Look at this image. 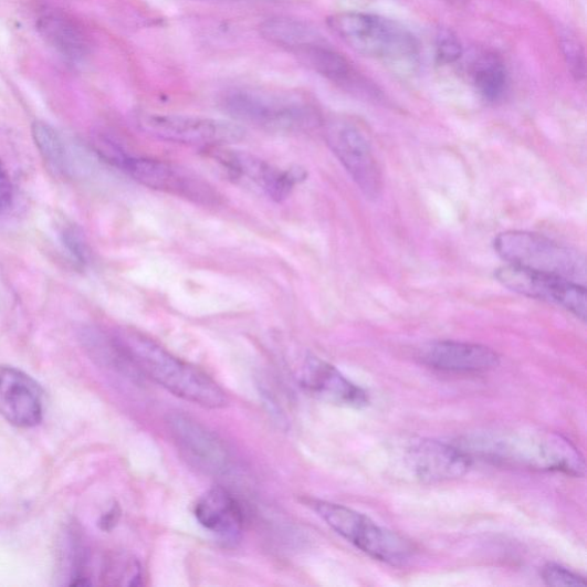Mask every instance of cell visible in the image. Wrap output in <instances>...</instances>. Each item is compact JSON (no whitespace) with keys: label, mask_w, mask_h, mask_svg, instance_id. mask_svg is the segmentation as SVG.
Returning a JSON list of instances; mask_svg holds the SVG:
<instances>
[{"label":"cell","mask_w":587,"mask_h":587,"mask_svg":"<svg viewBox=\"0 0 587 587\" xmlns=\"http://www.w3.org/2000/svg\"><path fill=\"white\" fill-rule=\"evenodd\" d=\"M104 156L108 163L148 189L203 207L222 203L223 197L219 191L191 170L163 160L128 156L116 148L104 151Z\"/></svg>","instance_id":"8992f818"},{"label":"cell","mask_w":587,"mask_h":587,"mask_svg":"<svg viewBox=\"0 0 587 587\" xmlns=\"http://www.w3.org/2000/svg\"><path fill=\"white\" fill-rule=\"evenodd\" d=\"M63 240L72 256L78 262V264L84 265L87 261L88 253L86 242L80 230L67 228L63 232Z\"/></svg>","instance_id":"d4e9b609"},{"label":"cell","mask_w":587,"mask_h":587,"mask_svg":"<svg viewBox=\"0 0 587 587\" xmlns=\"http://www.w3.org/2000/svg\"><path fill=\"white\" fill-rule=\"evenodd\" d=\"M226 112L239 122L276 134H303L323 126L317 106L295 92L240 87L227 92Z\"/></svg>","instance_id":"3957f363"},{"label":"cell","mask_w":587,"mask_h":587,"mask_svg":"<svg viewBox=\"0 0 587 587\" xmlns=\"http://www.w3.org/2000/svg\"><path fill=\"white\" fill-rule=\"evenodd\" d=\"M113 333L141 377L206 409L218 410L229 405L222 387L198 367L174 356L137 331L123 328Z\"/></svg>","instance_id":"7a4b0ae2"},{"label":"cell","mask_w":587,"mask_h":587,"mask_svg":"<svg viewBox=\"0 0 587 587\" xmlns=\"http://www.w3.org/2000/svg\"><path fill=\"white\" fill-rule=\"evenodd\" d=\"M42 39L59 54L71 61L84 60L91 50V40L83 24L63 10H46L38 19Z\"/></svg>","instance_id":"d6986e66"},{"label":"cell","mask_w":587,"mask_h":587,"mask_svg":"<svg viewBox=\"0 0 587 587\" xmlns=\"http://www.w3.org/2000/svg\"><path fill=\"white\" fill-rule=\"evenodd\" d=\"M408 470L421 482L438 483L465 475L472 457L462 448L436 440H417L405 452Z\"/></svg>","instance_id":"9a60e30c"},{"label":"cell","mask_w":587,"mask_h":587,"mask_svg":"<svg viewBox=\"0 0 587 587\" xmlns=\"http://www.w3.org/2000/svg\"><path fill=\"white\" fill-rule=\"evenodd\" d=\"M234 179L253 185L274 201L290 197L295 185L304 179L302 170H284L264 161L250 153L230 150L224 147L206 149Z\"/></svg>","instance_id":"4fadbf2b"},{"label":"cell","mask_w":587,"mask_h":587,"mask_svg":"<svg viewBox=\"0 0 587 587\" xmlns=\"http://www.w3.org/2000/svg\"><path fill=\"white\" fill-rule=\"evenodd\" d=\"M325 137L335 157L368 199H378L382 177L373 147L364 132L349 118L335 117L326 122Z\"/></svg>","instance_id":"9c48e42d"},{"label":"cell","mask_w":587,"mask_h":587,"mask_svg":"<svg viewBox=\"0 0 587 587\" xmlns=\"http://www.w3.org/2000/svg\"><path fill=\"white\" fill-rule=\"evenodd\" d=\"M423 364L443 373L476 375L499 366L500 356L489 347L457 342H439L426 346L420 354Z\"/></svg>","instance_id":"e0dca14e"},{"label":"cell","mask_w":587,"mask_h":587,"mask_svg":"<svg viewBox=\"0 0 587 587\" xmlns=\"http://www.w3.org/2000/svg\"><path fill=\"white\" fill-rule=\"evenodd\" d=\"M509 290L531 298L559 305L577 318L586 319L585 286L567 277L509 264L494 273Z\"/></svg>","instance_id":"30bf717a"},{"label":"cell","mask_w":587,"mask_h":587,"mask_svg":"<svg viewBox=\"0 0 587 587\" xmlns=\"http://www.w3.org/2000/svg\"><path fill=\"white\" fill-rule=\"evenodd\" d=\"M462 449L501 467L572 476H583L585 472L579 450L558 432L544 429L490 431L470 439Z\"/></svg>","instance_id":"6da1fadb"},{"label":"cell","mask_w":587,"mask_h":587,"mask_svg":"<svg viewBox=\"0 0 587 587\" xmlns=\"http://www.w3.org/2000/svg\"><path fill=\"white\" fill-rule=\"evenodd\" d=\"M328 527L355 547L378 562L405 566L415 555V546L403 536L381 527L373 518L344 505L307 500Z\"/></svg>","instance_id":"5b68a950"},{"label":"cell","mask_w":587,"mask_h":587,"mask_svg":"<svg viewBox=\"0 0 587 587\" xmlns=\"http://www.w3.org/2000/svg\"><path fill=\"white\" fill-rule=\"evenodd\" d=\"M301 384L313 395L331 405L363 409L368 405L367 394L347 379L329 363L316 357H306L301 373Z\"/></svg>","instance_id":"2e32d148"},{"label":"cell","mask_w":587,"mask_h":587,"mask_svg":"<svg viewBox=\"0 0 587 587\" xmlns=\"http://www.w3.org/2000/svg\"><path fill=\"white\" fill-rule=\"evenodd\" d=\"M0 416L18 428H34L44 417V392L23 370L0 365Z\"/></svg>","instance_id":"5bb4252c"},{"label":"cell","mask_w":587,"mask_h":587,"mask_svg":"<svg viewBox=\"0 0 587 587\" xmlns=\"http://www.w3.org/2000/svg\"><path fill=\"white\" fill-rule=\"evenodd\" d=\"M195 515L206 531L227 542L240 537L245 522L242 504L223 486L206 491L195 506Z\"/></svg>","instance_id":"ac0fdd59"},{"label":"cell","mask_w":587,"mask_h":587,"mask_svg":"<svg viewBox=\"0 0 587 587\" xmlns=\"http://www.w3.org/2000/svg\"><path fill=\"white\" fill-rule=\"evenodd\" d=\"M493 245L509 264L560 275L578 284L586 280L585 259L542 234L509 231L494 239Z\"/></svg>","instance_id":"52a82bcc"},{"label":"cell","mask_w":587,"mask_h":587,"mask_svg":"<svg viewBox=\"0 0 587 587\" xmlns=\"http://www.w3.org/2000/svg\"><path fill=\"white\" fill-rule=\"evenodd\" d=\"M13 203V185L11 177L0 160V214L8 211Z\"/></svg>","instance_id":"484cf974"},{"label":"cell","mask_w":587,"mask_h":587,"mask_svg":"<svg viewBox=\"0 0 587 587\" xmlns=\"http://www.w3.org/2000/svg\"><path fill=\"white\" fill-rule=\"evenodd\" d=\"M119 512L113 507L102 520V528L105 531L112 530L118 520Z\"/></svg>","instance_id":"4316f807"},{"label":"cell","mask_w":587,"mask_h":587,"mask_svg":"<svg viewBox=\"0 0 587 587\" xmlns=\"http://www.w3.org/2000/svg\"><path fill=\"white\" fill-rule=\"evenodd\" d=\"M462 45L450 29H442L437 39V60L440 65H452L462 55Z\"/></svg>","instance_id":"603a6c76"},{"label":"cell","mask_w":587,"mask_h":587,"mask_svg":"<svg viewBox=\"0 0 587 587\" xmlns=\"http://www.w3.org/2000/svg\"><path fill=\"white\" fill-rule=\"evenodd\" d=\"M137 125L150 137L206 149L224 147L243 139L237 123L182 114L140 113Z\"/></svg>","instance_id":"ba28073f"},{"label":"cell","mask_w":587,"mask_h":587,"mask_svg":"<svg viewBox=\"0 0 587 587\" xmlns=\"http://www.w3.org/2000/svg\"><path fill=\"white\" fill-rule=\"evenodd\" d=\"M560 44L569 72L577 81L584 80L586 61L581 43L572 32H564L560 36Z\"/></svg>","instance_id":"7402d4cb"},{"label":"cell","mask_w":587,"mask_h":587,"mask_svg":"<svg viewBox=\"0 0 587 587\" xmlns=\"http://www.w3.org/2000/svg\"><path fill=\"white\" fill-rule=\"evenodd\" d=\"M289 52L307 69L338 86L367 97L377 98L380 95L377 86L357 71L352 61L335 50L314 27Z\"/></svg>","instance_id":"8fae6325"},{"label":"cell","mask_w":587,"mask_h":587,"mask_svg":"<svg viewBox=\"0 0 587 587\" xmlns=\"http://www.w3.org/2000/svg\"><path fill=\"white\" fill-rule=\"evenodd\" d=\"M170 437L187 459L199 470L211 475H226L233 465L227 444L211 430L184 413L167 418Z\"/></svg>","instance_id":"7c38bea8"},{"label":"cell","mask_w":587,"mask_h":587,"mask_svg":"<svg viewBox=\"0 0 587 587\" xmlns=\"http://www.w3.org/2000/svg\"><path fill=\"white\" fill-rule=\"evenodd\" d=\"M470 76L480 96L490 103L501 101L507 90L509 75L503 60L492 52H482L471 64Z\"/></svg>","instance_id":"ffe728a7"},{"label":"cell","mask_w":587,"mask_h":587,"mask_svg":"<svg viewBox=\"0 0 587 587\" xmlns=\"http://www.w3.org/2000/svg\"><path fill=\"white\" fill-rule=\"evenodd\" d=\"M543 580L549 586H585L583 576L555 564L546 565L542 570Z\"/></svg>","instance_id":"cb8c5ba5"},{"label":"cell","mask_w":587,"mask_h":587,"mask_svg":"<svg viewBox=\"0 0 587 587\" xmlns=\"http://www.w3.org/2000/svg\"><path fill=\"white\" fill-rule=\"evenodd\" d=\"M33 137L46 166L56 175H66L69 160L63 137L45 122L34 123Z\"/></svg>","instance_id":"44dd1931"},{"label":"cell","mask_w":587,"mask_h":587,"mask_svg":"<svg viewBox=\"0 0 587 587\" xmlns=\"http://www.w3.org/2000/svg\"><path fill=\"white\" fill-rule=\"evenodd\" d=\"M331 32L355 52L390 61L417 56L416 38L400 23L361 12H342L327 19Z\"/></svg>","instance_id":"277c9868"}]
</instances>
